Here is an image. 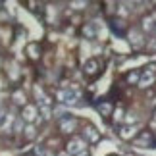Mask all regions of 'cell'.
<instances>
[{
    "instance_id": "6da1fadb",
    "label": "cell",
    "mask_w": 156,
    "mask_h": 156,
    "mask_svg": "<svg viewBox=\"0 0 156 156\" xmlns=\"http://www.w3.org/2000/svg\"><path fill=\"white\" fill-rule=\"evenodd\" d=\"M56 98H58L62 104H69V106H73V104H77V100H79V93L69 91V89H62V91H58V93H56Z\"/></svg>"
},
{
    "instance_id": "7a4b0ae2",
    "label": "cell",
    "mask_w": 156,
    "mask_h": 156,
    "mask_svg": "<svg viewBox=\"0 0 156 156\" xmlns=\"http://www.w3.org/2000/svg\"><path fill=\"white\" fill-rule=\"evenodd\" d=\"M85 147H87V143H85V139H71L69 143H68V152L69 156L71 154H81V152H85Z\"/></svg>"
},
{
    "instance_id": "3957f363",
    "label": "cell",
    "mask_w": 156,
    "mask_h": 156,
    "mask_svg": "<svg viewBox=\"0 0 156 156\" xmlns=\"http://www.w3.org/2000/svg\"><path fill=\"white\" fill-rule=\"evenodd\" d=\"M21 118H23V122H27V123H35V122L39 119V110H37V106H31V104L23 106Z\"/></svg>"
},
{
    "instance_id": "277c9868",
    "label": "cell",
    "mask_w": 156,
    "mask_h": 156,
    "mask_svg": "<svg viewBox=\"0 0 156 156\" xmlns=\"http://www.w3.org/2000/svg\"><path fill=\"white\" fill-rule=\"evenodd\" d=\"M154 81H156L154 68H148V69L145 71V73L141 75V79H139V87H141V89H147V87H151Z\"/></svg>"
},
{
    "instance_id": "5b68a950",
    "label": "cell",
    "mask_w": 156,
    "mask_h": 156,
    "mask_svg": "<svg viewBox=\"0 0 156 156\" xmlns=\"http://www.w3.org/2000/svg\"><path fill=\"white\" fill-rule=\"evenodd\" d=\"M135 133H137V127H135V125H125V127L119 129V137H122V139H131Z\"/></svg>"
},
{
    "instance_id": "8992f818",
    "label": "cell",
    "mask_w": 156,
    "mask_h": 156,
    "mask_svg": "<svg viewBox=\"0 0 156 156\" xmlns=\"http://www.w3.org/2000/svg\"><path fill=\"white\" fill-rule=\"evenodd\" d=\"M77 129V122L75 119H64L62 122V131L64 133H73Z\"/></svg>"
},
{
    "instance_id": "52a82bcc",
    "label": "cell",
    "mask_w": 156,
    "mask_h": 156,
    "mask_svg": "<svg viewBox=\"0 0 156 156\" xmlns=\"http://www.w3.org/2000/svg\"><path fill=\"white\" fill-rule=\"evenodd\" d=\"M85 137H87V139L89 141H98V133H97V129H94L93 127V125H87V129H85Z\"/></svg>"
},
{
    "instance_id": "ba28073f",
    "label": "cell",
    "mask_w": 156,
    "mask_h": 156,
    "mask_svg": "<svg viewBox=\"0 0 156 156\" xmlns=\"http://www.w3.org/2000/svg\"><path fill=\"white\" fill-rule=\"evenodd\" d=\"M39 110H41V116H43V119H50V118H52V110H50V106L39 104Z\"/></svg>"
},
{
    "instance_id": "9c48e42d",
    "label": "cell",
    "mask_w": 156,
    "mask_h": 156,
    "mask_svg": "<svg viewBox=\"0 0 156 156\" xmlns=\"http://www.w3.org/2000/svg\"><path fill=\"white\" fill-rule=\"evenodd\" d=\"M23 135H25L27 139H33V137H35V125H33V123L25 125V129H23Z\"/></svg>"
},
{
    "instance_id": "30bf717a",
    "label": "cell",
    "mask_w": 156,
    "mask_h": 156,
    "mask_svg": "<svg viewBox=\"0 0 156 156\" xmlns=\"http://www.w3.org/2000/svg\"><path fill=\"white\" fill-rule=\"evenodd\" d=\"M14 102H16V104H25V94L20 93V91L14 93Z\"/></svg>"
},
{
    "instance_id": "8fae6325",
    "label": "cell",
    "mask_w": 156,
    "mask_h": 156,
    "mask_svg": "<svg viewBox=\"0 0 156 156\" xmlns=\"http://www.w3.org/2000/svg\"><path fill=\"white\" fill-rule=\"evenodd\" d=\"M131 43H133V46H141V44H143L141 35H139V33H131Z\"/></svg>"
},
{
    "instance_id": "7c38bea8",
    "label": "cell",
    "mask_w": 156,
    "mask_h": 156,
    "mask_svg": "<svg viewBox=\"0 0 156 156\" xmlns=\"http://www.w3.org/2000/svg\"><path fill=\"white\" fill-rule=\"evenodd\" d=\"M143 29H145V31H151L152 29V20L151 17H145V20H143Z\"/></svg>"
},
{
    "instance_id": "4fadbf2b",
    "label": "cell",
    "mask_w": 156,
    "mask_h": 156,
    "mask_svg": "<svg viewBox=\"0 0 156 156\" xmlns=\"http://www.w3.org/2000/svg\"><path fill=\"white\" fill-rule=\"evenodd\" d=\"M21 129H25L23 127V118H17L16 123H14V131H21Z\"/></svg>"
},
{
    "instance_id": "5bb4252c",
    "label": "cell",
    "mask_w": 156,
    "mask_h": 156,
    "mask_svg": "<svg viewBox=\"0 0 156 156\" xmlns=\"http://www.w3.org/2000/svg\"><path fill=\"white\" fill-rule=\"evenodd\" d=\"M122 119H125V118H123V112L118 108V110L114 112V122H122Z\"/></svg>"
},
{
    "instance_id": "9a60e30c",
    "label": "cell",
    "mask_w": 156,
    "mask_h": 156,
    "mask_svg": "<svg viewBox=\"0 0 156 156\" xmlns=\"http://www.w3.org/2000/svg\"><path fill=\"white\" fill-rule=\"evenodd\" d=\"M98 110L102 112V114H110V112H112V106H110V104H100Z\"/></svg>"
},
{
    "instance_id": "2e32d148",
    "label": "cell",
    "mask_w": 156,
    "mask_h": 156,
    "mask_svg": "<svg viewBox=\"0 0 156 156\" xmlns=\"http://www.w3.org/2000/svg\"><path fill=\"white\" fill-rule=\"evenodd\" d=\"M125 122H127V125L135 123L137 122V116H135V114H127V116H125Z\"/></svg>"
},
{
    "instance_id": "e0dca14e",
    "label": "cell",
    "mask_w": 156,
    "mask_h": 156,
    "mask_svg": "<svg viewBox=\"0 0 156 156\" xmlns=\"http://www.w3.org/2000/svg\"><path fill=\"white\" fill-rule=\"evenodd\" d=\"M85 68H87V73H94V68H97V62H89V64L85 66Z\"/></svg>"
},
{
    "instance_id": "ac0fdd59",
    "label": "cell",
    "mask_w": 156,
    "mask_h": 156,
    "mask_svg": "<svg viewBox=\"0 0 156 156\" xmlns=\"http://www.w3.org/2000/svg\"><path fill=\"white\" fill-rule=\"evenodd\" d=\"M127 79H129V83H137V85H139V79H141V77H139V73H131Z\"/></svg>"
},
{
    "instance_id": "d6986e66",
    "label": "cell",
    "mask_w": 156,
    "mask_h": 156,
    "mask_svg": "<svg viewBox=\"0 0 156 156\" xmlns=\"http://www.w3.org/2000/svg\"><path fill=\"white\" fill-rule=\"evenodd\" d=\"M12 122H14V116H12V114H10V116H6V123H4V127H6V129H8Z\"/></svg>"
},
{
    "instance_id": "ffe728a7",
    "label": "cell",
    "mask_w": 156,
    "mask_h": 156,
    "mask_svg": "<svg viewBox=\"0 0 156 156\" xmlns=\"http://www.w3.org/2000/svg\"><path fill=\"white\" fill-rule=\"evenodd\" d=\"M71 6H73V8H77V10H79V8H83V6H85V2H71Z\"/></svg>"
},
{
    "instance_id": "44dd1931",
    "label": "cell",
    "mask_w": 156,
    "mask_h": 156,
    "mask_svg": "<svg viewBox=\"0 0 156 156\" xmlns=\"http://www.w3.org/2000/svg\"><path fill=\"white\" fill-rule=\"evenodd\" d=\"M77 156H89V152L85 151V152H81V154H77Z\"/></svg>"
},
{
    "instance_id": "7402d4cb",
    "label": "cell",
    "mask_w": 156,
    "mask_h": 156,
    "mask_svg": "<svg viewBox=\"0 0 156 156\" xmlns=\"http://www.w3.org/2000/svg\"><path fill=\"white\" fill-rule=\"evenodd\" d=\"M58 156H69V154H68V152H60Z\"/></svg>"
},
{
    "instance_id": "603a6c76",
    "label": "cell",
    "mask_w": 156,
    "mask_h": 156,
    "mask_svg": "<svg viewBox=\"0 0 156 156\" xmlns=\"http://www.w3.org/2000/svg\"><path fill=\"white\" fill-rule=\"evenodd\" d=\"M0 118H2V114H0Z\"/></svg>"
}]
</instances>
